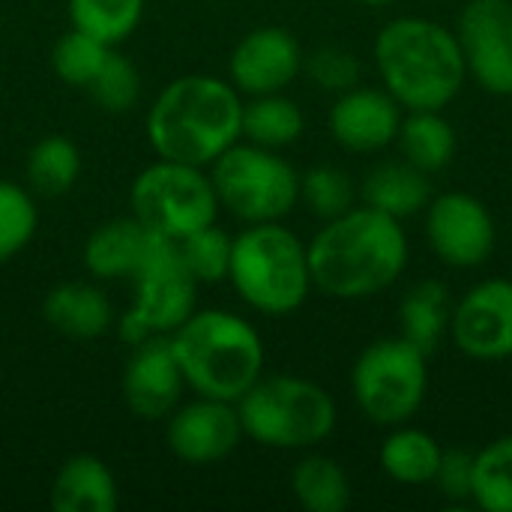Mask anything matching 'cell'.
<instances>
[{"mask_svg":"<svg viewBox=\"0 0 512 512\" xmlns=\"http://www.w3.org/2000/svg\"><path fill=\"white\" fill-rule=\"evenodd\" d=\"M396 144L402 159L429 177L447 171L459 150L456 129L444 111H405Z\"/></svg>","mask_w":512,"mask_h":512,"instance_id":"23","label":"cell"},{"mask_svg":"<svg viewBox=\"0 0 512 512\" xmlns=\"http://www.w3.org/2000/svg\"><path fill=\"white\" fill-rule=\"evenodd\" d=\"M357 189H360V204H366L378 213H387L399 222L423 213L435 195L429 174H423L420 168H414L405 159L375 162L363 174V183Z\"/></svg>","mask_w":512,"mask_h":512,"instance_id":"20","label":"cell"},{"mask_svg":"<svg viewBox=\"0 0 512 512\" xmlns=\"http://www.w3.org/2000/svg\"><path fill=\"white\" fill-rule=\"evenodd\" d=\"M144 6L147 0H69V21L108 45H120L138 30Z\"/></svg>","mask_w":512,"mask_h":512,"instance_id":"28","label":"cell"},{"mask_svg":"<svg viewBox=\"0 0 512 512\" xmlns=\"http://www.w3.org/2000/svg\"><path fill=\"white\" fill-rule=\"evenodd\" d=\"M381 87L402 111H444L468 81L456 30L420 15L387 21L372 45Z\"/></svg>","mask_w":512,"mask_h":512,"instance_id":"3","label":"cell"},{"mask_svg":"<svg viewBox=\"0 0 512 512\" xmlns=\"http://www.w3.org/2000/svg\"><path fill=\"white\" fill-rule=\"evenodd\" d=\"M132 282V306L123 312L117 333L135 348L153 336H171L198 303V282L183 264L177 243L156 240Z\"/></svg>","mask_w":512,"mask_h":512,"instance_id":"10","label":"cell"},{"mask_svg":"<svg viewBox=\"0 0 512 512\" xmlns=\"http://www.w3.org/2000/svg\"><path fill=\"white\" fill-rule=\"evenodd\" d=\"M426 240L438 261L453 270L483 267L498 243L492 210L471 192L450 189L426 204Z\"/></svg>","mask_w":512,"mask_h":512,"instance_id":"11","label":"cell"},{"mask_svg":"<svg viewBox=\"0 0 512 512\" xmlns=\"http://www.w3.org/2000/svg\"><path fill=\"white\" fill-rule=\"evenodd\" d=\"M456 39L468 78L492 96H512V0H468L456 18Z\"/></svg>","mask_w":512,"mask_h":512,"instance_id":"12","label":"cell"},{"mask_svg":"<svg viewBox=\"0 0 512 512\" xmlns=\"http://www.w3.org/2000/svg\"><path fill=\"white\" fill-rule=\"evenodd\" d=\"M168 342L183 381L195 396L237 405L264 375V339L237 312L195 309Z\"/></svg>","mask_w":512,"mask_h":512,"instance_id":"4","label":"cell"},{"mask_svg":"<svg viewBox=\"0 0 512 512\" xmlns=\"http://www.w3.org/2000/svg\"><path fill=\"white\" fill-rule=\"evenodd\" d=\"M357 198H360V189L354 186L351 174L339 165L324 162L300 174V201L321 222L348 213L357 204Z\"/></svg>","mask_w":512,"mask_h":512,"instance_id":"30","label":"cell"},{"mask_svg":"<svg viewBox=\"0 0 512 512\" xmlns=\"http://www.w3.org/2000/svg\"><path fill=\"white\" fill-rule=\"evenodd\" d=\"M402 105L384 87H351L330 108V135L348 153H381L396 144L402 129Z\"/></svg>","mask_w":512,"mask_h":512,"instance_id":"17","label":"cell"},{"mask_svg":"<svg viewBox=\"0 0 512 512\" xmlns=\"http://www.w3.org/2000/svg\"><path fill=\"white\" fill-rule=\"evenodd\" d=\"M303 57L306 51L291 30L255 27L228 57V81L243 96L285 93L303 75Z\"/></svg>","mask_w":512,"mask_h":512,"instance_id":"15","label":"cell"},{"mask_svg":"<svg viewBox=\"0 0 512 512\" xmlns=\"http://www.w3.org/2000/svg\"><path fill=\"white\" fill-rule=\"evenodd\" d=\"M129 207L150 234L168 243L213 225L222 210L207 168L159 156L132 180Z\"/></svg>","mask_w":512,"mask_h":512,"instance_id":"9","label":"cell"},{"mask_svg":"<svg viewBox=\"0 0 512 512\" xmlns=\"http://www.w3.org/2000/svg\"><path fill=\"white\" fill-rule=\"evenodd\" d=\"M114 45L72 27L69 33H63L54 48H51V66L57 72V78L69 87H78V90H87L90 81L99 75V69L105 66L108 54H111Z\"/></svg>","mask_w":512,"mask_h":512,"instance_id":"31","label":"cell"},{"mask_svg":"<svg viewBox=\"0 0 512 512\" xmlns=\"http://www.w3.org/2000/svg\"><path fill=\"white\" fill-rule=\"evenodd\" d=\"M450 312H453V297L441 279L417 282L402 297V306H399L402 339H408L414 348L432 357L441 339L450 333Z\"/></svg>","mask_w":512,"mask_h":512,"instance_id":"24","label":"cell"},{"mask_svg":"<svg viewBox=\"0 0 512 512\" xmlns=\"http://www.w3.org/2000/svg\"><path fill=\"white\" fill-rule=\"evenodd\" d=\"M156 234H150L132 213L102 222L84 243L81 261L84 270L96 282L111 279H132L150 249L156 246Z\"/></svg>","mask_w":512,"mask_h":512,"instance_id":"18","label":"cell"},{"mask_svg":"<svg viewBox=\"0 0 512 512\" xmlns=\"http://www.w3.org/2000/svg\"><path fill=\"white\" fill-rule=\"evenodd\" d=\"M243 438L246 432L237 405L207 396L177 405L165 426V444L171 456L195 468L225 462L243 444Z\"/></svg>","mask_w":512,"mask_h":512,"instance_id":"14","label":"cell"},{"mask_svg":"<svg viewBox=\"0 0 512 512\" xmlns=\"http://www.w3.org/2000/svg\"><path fill=\"white\" fill-rule=\"evenodd\" d=\"M441 456H444V447L438 444V438L432 432L402 423V426H393L390 435L384 438L378 465L387 474V480H393V483L432 486Z\"/></svg>","mask_w":512,"mask_h":512,"instance_id":"22","label":"cell"},{"mask_svg":"<svg viewBox=\"0 0 512 512\" xmlns=\"http://www.w3.org/2000/svg\"><path fill=\"white\" fill-rule=\"evenodd\" d=\"M429 393V357L402 336L360 351L351 369V396L360 414L384 429L411 423Z\"/></svg>","mask_w":512,"mask_h":512,"instance_id":"8","label":"cell"},{"mask_svg":"<svg viewBox=\"0 0 512 512\" xmlns=\"http://www.w3.org/2000/svg\"><path fill=\"white\" fill-rule=\"evenodd\" d=\"M42 318L69 339H96L114 327V306L93 282H60L42 300Z\"/></svg>","mask_w":512,"mask_h":512,"instance_id":"21","label":"cell"},{"mask_svg":"<svg viewBox=\"0 0 512 512\" xmlns=\"http://www.w3.org/2000/svg\"><path fill=\"white\" fill-rule=\"evenodd\" d=\"M312 288L333 300H369L384 294L405 273L411 243L399 219L354 204L327 219L306 243Z\"/></svg>","mask_w":512,"mask_h":512,"instance_id":"1","label":"cell"},{"mask_svg":"<svg viewBox=\"0 0 512 512\" xmlns=\"http://www.w3.org/2000/svg\"><path fill=\"white\" fill-rule=\"evenodd\" d=\"M81 174V153L78 144L66 135H45L27 153L24 177L27 189L39 198H60L66 195Z\"/></svg>","mask_w":512,"mask_h":512,"instance_id":"27","label":"cell"},{"mask_svg":"<svg viewBox=\"0 0 512 512\" xmlns=\"http://www.w3.org/2000/svg\"><path fill=\"white\" fill-rule=\"evenodd\" d=\"M432 486L450 504H471V495H474V453H468V450H444Z\"/></svg>","mask_w":512,"mask_h":512,"instance_id":"36","label":"cell"},{"mask_svg":"<svg viewBox=\"0 0 512 512\" xmlns=\"http://www.w3.org/2000/svg\"><path fill=\"white\" fill-rule=\"evenodd\" d=\"M303 72L309 75V81L327 93H345L351 87L360 84L363 78V66L360 57L342 45H321L312 54L303 57Z\"/></svg>","mask_w":512,"mask_h":512,"instance_id":"35","label":"cell"},{"mask_svg":"<svg viewBox=\"0 0 512 512\" xmlns=\"http://www.w3.org/2000/svg\"><path fill=\"white\" fill-rule=\"evenodd\" d=\"M303 129L306 117L300 105L285 93L249 96V102H243V141L249 144L285 150L303 135Z\"/></svg>","mask_w":512,"mask_h":512,"instance_id":"26","label":"cell"},{"mask_svg":"<svg viewBox=\"0 0 512 512\" xmlns=\"http://www.w3.org/2000/svg\"><path fill=\"white\" fill-rule=\"evenodd\" d=\"M228 282L261 315H291L312 291L309 249L282 222L246 225L231 243Z\"/></svg>","mask_w":512,"mask_h":512,"instance_id":"5","label":"cell"},{"mask_svg":"<svg viewBox=\"0 0 512 512\" xmlns=\"http://www.w3.org/2000/svg\"><path fill=\"white\" fill-rule=\"evenodd\" d=\"M231 243H234V237L225 234L222 228H216V222H213V225L198 228L195 234L177 240V252L198 285H216V282L228 279Z\"/></svg>","mask_w":512,"mask_h":512,"instance_id":"33","label":"cell"},{"mask_svg":"<svg viewBox=\"0 0 512 512\" xmlns=\"http://www.w3.org/2000/svg\"><path fill=\"white\" fill-rule=\"evenodd\" d=\"M354 3H363V6H390L396 0H354Z\"/></svg>","mask_w":512,"mask_h":512,"instance_id":"37","label":"cell"},{"mask_svg":"<svg viewBox=\"0 0 512 512\" xmlns=\"http://www.w3.org/2000/svg\"><path fill=\"white\" fill-rule=\"evenodd\" d=\"M87 93L93 96V102L102 111H111V114L132 111L138 105V99H141V72L126 54L111 48L105 66L90 81Z\"/></svg>","mask_w":512,"mask_h":512,"instance_id":"34","label":"cell"},{"mask_svg":"<svg viewBox=\"0 0 512 512\" xmlns=\"http://www.w3.org/2000/svg\"><path fill=\"white\" fill-rule=\"evenodd\" d=\"M183 390L186 381L168 336H153L132 348L120 378V393L132 417L147 423L168 420V414L180 405Z\"/></svg>","mask_w":512,"mask_h":512,"instance_id":"16","label":"cell"},{"mask_svg":"<svg viewBox=\"0 0 512 512\" xmlns=\"http://www.w3.org/2000/svg\"><path fill=\"white\" fill-rule=\"evenodd\" d=\"M453 345L480 363L512 360V279H483L450 312Z\"/></svg>","mask_w":512,"mask_h":512,"instance_id":"13","label":"cell"},{"mask_svg":"<svg viewBox=\"0 0 512 512\" xmlns=\"http://www.w3.org/2000/svg\"><path fill=\"white\" fill-rule=\"evenodd\" d=\"M471 504L483 512H512V435L474 453Z\"/></svg>","mask_w":512,"mask_h":512,"instance_id":"29","label":"cell"},{"mask_svg":"<svg viewBox=\"0 0 512 512\" xmlns=\"http://www.w3.org/2000/svg\"><path fill=\"white\" fill-rule=\"evenodd\" d=\"M243 138V93L216 75H180L147 111V141L159 159L210 168Z\"/></svg>","mask_w":512,"mask_h":512,"instance_id":"2","label":"cell"},{"mask_svg":"<svg viewBox=\"0 0 512 512\" xmlns=\"http://www.w3.org/2000/svg\"><path fill=\"white\" fill-rule=\"evenodd\" d=\"M39 225L33 192L21 183L0 180V264L27 249Z\"/></svg>","mask_w":512,"mask_h":512,"instance_id":"32","label":"cell"},{"mask_svg":"<svg viewBox=\"0 0 512 512\" xmlns=\"http://www.w3.org/2000/svg\"><path fill=\"white\" fill-rule=\"evenodd\" d=\"M291 495L306 512H345L354 501L348 471L324 453H309L294 465Z\"/></svg>","mask_w":512,"mask_h":512,"instance_id":"25","label":"cell"},{"mask_svg":"<svg viewBox=\"0 0 512 512\" xmlns=\"http://www.w3.org/2000/svg\"><path fill=\"white\" fill-rule=\"evenodd\" d=\"M237 411L249 441L291 453L321 447L339 420L333 396L300 375H261L237 402Z\"/></svg>","mask_w":512,"mask_h":512,"instance_id":"6","label":"cell"},{"mask_svg":"<svg viewBox=\"0 0 512 512\" xmlns=\"http://www.w3.org/2000/svg\"><path fill=\"white\" fill-rule=\"evenodd\" d=\"M207 171L219 207L243 225L282 222L300 204V174L279 150L240 138Z\"/></svg>","mask_w":512,"mask_h":512,"instance_id":"7","label":"cell"},{"mask_svg":"<svg viewBox=\"0 0 512 512\" xmlns=\"http://www.w3.org/2000/svg\"><path fill=\"white\" fill-rule=\"evenodd\" d=\"M48 504L54 512H114L120 504V489L99 456L78 453L57 468Z\"/></svg>","mask_w":512,"mask_h":512,"instance_id":"19","label":"cell"}]
</instances>
